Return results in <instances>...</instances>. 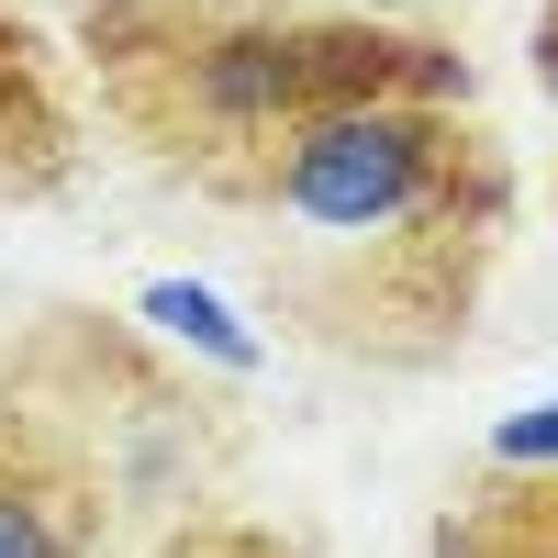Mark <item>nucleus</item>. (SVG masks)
<instances>
[{"label": "nucleus", "mask_w": 558, "mask_h": 558, "mask_svg": "<svg viewBox=\"0 0 558 558\" xmlns=\"http://www.w3.org/2000/svg\"><path fill=\"white\" fill-rule=\"evenodd\" d=\"M246 223L268 324L357 368H436L470 347L492 257L514 235V157L470 89H391L302 123Z\"/></svg>", "instance_id": "f257e3e1"}, {"label": "nucleus", "mask_w": 558, "mask_h": 558, "mask_svg": "<svg viewBox=\"0 0 558 558\" xmlns=\"http://www.w3.org/2000/svg\"><path fill=\"white\" fill-rule=\"evenodd\" d=\"M492 447H502V458H547V470H558V402H547V413H525V425H502Z\"/></svg>", "instance_id": "39448f33"}, {"label": "nucleus", "mask_w": 558, "mask_h": 558, "mask_svg": "<svg viewBox=\"0 0 558 558\" xmlns=\"http://www.w3.org/2000/svg\"><path fill=\"white\" fill-rule=\"evenodd\" d=\"M536 89H558V0L536 12Z\"/></svg>", "instance_id": "423d86ee"}, {"label": "nucleus", "mask_w": 558, "mask_h": 558, "mask_svg": "<svg viewBox=\"0 0 558 558\" xmlns=\"http://www.w3.org/2000/svg\"><path fill=\"white\" fill-rule=\"evenodd\" d=\"M101 123L213 213H246L302 123L391 89H481L470 45L357 0H68Z\"/></svg>", "instance_id": "f03ea898"}, {"label": "nucleus", "mask_w": 558, "mask_h": 558, "mask_svg": "<svg viewBox=\"0 0 558 558\" xmlns=\"http://www.w3.org/2000/svg\"><path fill=\"white\" fill-rule=\"evenodd\" d=\"M89 168V112H78V78L57 57L23 0H0V202L12 213H45L68 202Z\"/></svg>", "instance_id": "20e7f679"}, {"label": "nucleus", "mask_w": 558, "mask_h": 558, "mask_svg": "<svg viewBox=\"0 0 558 558\" xmlns=\"http://www.w3.org/2000/svg\"><path fill=\"white\" fill-rule=\"evenodd\" d=\"M112 470L68 402L0 380V558H101Z\"/></svg>", "instance_id": "7ed1b4c3"}, {"label": "nucleus", "mask_w": 558, "mask_h": 558, "mask_svg": "<svg viewBox=\"0 0 558 558\" xmlns=\"http://www.w3.org/2000/svg\"><path fill=\"white\" fill-rule=\"evenodd\" d=\"M547 213H558V168H547Z\"/></svg>", "instance_id": "0eeeda50"}]
</instances>
